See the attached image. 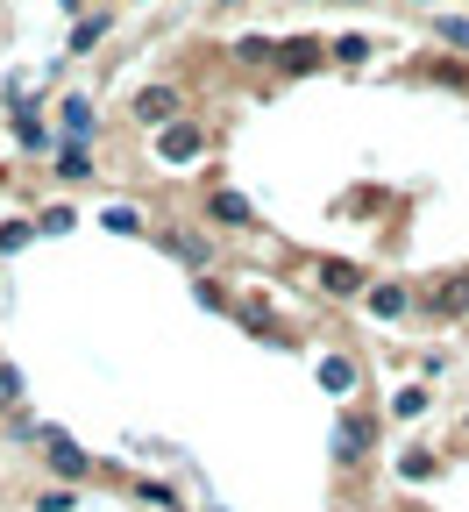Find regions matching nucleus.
I'll use <instances>...</instances> for the list:
<instances>
[{"label":"nucleus","mask_w":469,"mask_h":512,"mask_svg":"<svg viewBox=\"0 0 469 512\" xmlns=\"http://www.w3.org/2000/svg\"><path fill=\"white\" fill-rule=\"evenodd\" d=\"M363 448H370V420H363V413H349V420H342V434H334V463H363Z\"/></svg>","instance_id":"1"},{"label":"nucleus","mask_w":469,"mask_h":512,"mask_svg":"<svg viewBox=\"0 0 469 512\" xmlns=\"http://www.w3.org/2000/svg\"><path fill=\"white\" fill-rule=\"evenodd\" d=\"M171 164H185V157H199V128L192 121H164V143H157Z\"/></svg>","instance_id":"2"},{"label":"nucleus","mask_w":469,"mask_h":512,"mask_svg":"<svg viewBox=\"0 0 469 512\" xmlns=\"http://www.w3.org/2000/svg\"><path fill=\"white\" fill-rule=\"evenodd\" d=\"M43 448H50V470H57V477H72V484L86 477V456H79V448H72V441H64V434H50Z\"/></svg>","instance_id":"3"},{"label":"nucleus","mask_w":469,"mask_h":512,"mask_svg":"<svg viewBox=\"0 0 469 512\" xmlns=\"http://www.w3.org/2000/svg\"><path fill=\"white\" fill-rule=\"evenodd\" d=\"M136 114H143V121H178V93H171V86H150V93L136 100Z\"/></svg>","instance_id":"4"},{"label":"nucleus","mask_w":469,"mask_h":512,"mask_svg":"<svg viewBox=\"0 0 469 512\" xmlns=\"http://www.w3.org/2000/svg\"><path fill=\"white\" fill-rule=\"evenodd\" d=\"M207 214H214V221H228V228H249V200H242V192H214Z\"/></svg>","instance_id":"5"},{"label":"nucleus","mask_w":469,"mask_h":512,"mask_svg":"<svg viewBox=\"0 0 469 512\" xmlns=\"http://www.w3.org/2000/svg\"><path fill=\"white\" fill-rule=\"evenodd\" d=\"M320 384H327V392H356V363L327 356V363H320Z\"/></svg>","instance_id":"6"},{"label":"nucleus","mask_w":469,"mask_h":512,"mask_svg":"<svg viewBox=\"0 0 469 512\" xmlns=\"http://www.w3.org/2000/svg\"><path fill=\"white\" fill-rule=\"evenodd\" d=\"M370 313H384V320L406 313V292H398V285H377V292H370Z\"/></svg>","instance_id":"7"},{"label":"nucleus","mask_w":469,"mask_h":512,"mask_svg":"<svg viewBox=\"0 0 469 512\" xmlns=\"http://www.w3.org/2000/svg\"><path fill=\"white\" fill-rule=\"evenodd\" d=\"M64 128H72V136H93V107L86 100H64Z\"/></svg>","instance_id":"8"},{"label":"nucleus","mask_w":469,"mask_h":512,"mask_svg":"<svg viewBox=\"0 0 469 512\" xmlns=\"http://www.w3.org/2000/svg\"><path fill=\"white\" fill-rule=\"evenodd\" d=\"M171 249L185 256V264H207V242H199V235H171Z\"/></svg>","instance_id":"9"},{"label":"nucleus","mask_w":469,"mask_h":512,"mask_svg":"<svg viewBox=\"0 0 469 512\" xmlns=\"http://www.w3.org/2000/svg\"><path fill=\"white\" fill-rule=\"evenodd\" d=\"M15 136H22L29 150H43V143H50V136H43V121H36V114H22V121H15Z\"/></svg>","instance_id":"10"},{"label":"nucleus","mask_w":469,"mask_h":512,"mask_svg":"<svg viewBox=\"0 0 469 512\" xmlns=\"http://www.w3.org/2000/svg\"><path fill=\"white\" fill-rule=\"evenodd\" d=\"M29 512H72V491H43V498H36Z\"/></svg>","instance_id":"11"}]
</instances>
